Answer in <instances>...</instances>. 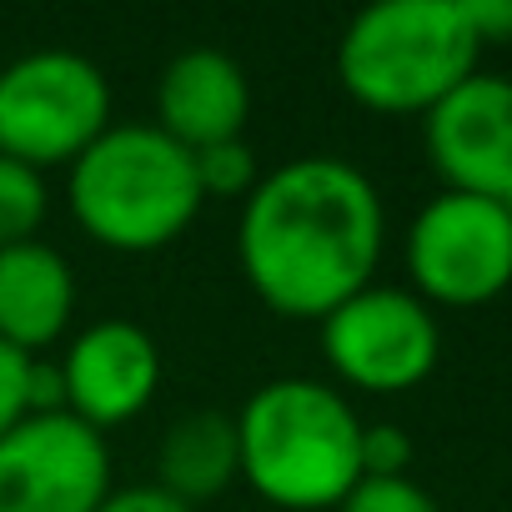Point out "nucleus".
<instances>
[{
	"label": "nucleus",
	"instance_id": "f03ea898",
	"mask_svg": "<svg viewBox=\"0 0 512 512\" xmlns=\"http://www.w3.org/2000/svg\"><path fill=\"white\" fill-rule=\"evenodd\" d=\"M241 477L287 512L337 507L362 482V417L317 377H272L236 412Z\"/></svg>",
	"mask_w": 512,
	"mask_h": 512
},
{
	"label": "nucleus",
	"instance_id": "0eeeda50",
	"mask_svg": "<svg viewBox=\"0 0 512 512\" xmlns=\"http://www.w3.org/2000/svg\"><path fill=\"white\" fill-rule=\"evenodd\" d=\"M322 352L347 387L407 392L432 377L442 357V332L417 292L372 282L322 317Z\"/></svg>",
	"mask_w": 512,
	"mask_h": 512
},
{
	"label": "nucleus",
	"instance_id": "1a4fd4ad",
	"mask_svg": "<svg viewBox=\"0 0 512 512\" xmlns=\"http://www.w3.org/2000/svg\"><path fill=\"white\" fill-rule=\"evenodd\" d=\"M422 141L447 191L502 201L512 191V81L472 71L422 116Z\"/></svg>",
	"mask_w": 512,
	"mask_h": 512
},
{
	"label": "nucleus",
	"instance_id": "2eb2a0df",
	"mask_svg": "<svg viewBox=\"0 0 512 512\" xmlns=\"http://www.w3.org/2000/svg\"><path fill=\"white\" fill-rule=\"evenodd\" d=\"M196 161V181H201V196H251L256 181H262V171H256V151L236 136V141H216V146H201L191 151Z\"/></svg>",
	"mask_w": 512,
	"mask_h": 512
},
{
	"label": "nucleus",
	"instance_id": "39448f33",
	"mask_svg": "<svg viewBox=\"0 0 512 512\" xmlns=\"http://www.w3.org/2000/svg\"><path fill=\"white\" fill-rule=\"evenodd\" d=\"M111 126L106 71L66 46H41L0 66V151L46 171L76 161Z\"/></svg>",
	"mask_w": 512,
	"mask_h": 512
},
{
	"label": "nucleus",
	"instance_id": "dca6fc26",
	"mask_svg": "<svg viewBox=\"0 0 512 512\" xmlns=\"http://www.w3.org/2000/svg\"><path fill=\"white\" fill-rule=\"evenodd\" d=\"M337 512H442L432 502V492L412 477H362L342 502Z\"/></svg>",
	"mask_w": 512,
	"mask_h": 512
},
{
	"label": "nucleus",
	"instance_id": "423d86ee",
	"mask_svg": "<svg viewBox=\"0 0 512 512\" xmlns=\"http://www.w3.org/2000/svg\"><path fill=\"white\" fill-rule=\"evenodd\" d=\"M407 277L422 302L482 307L512 287V216L492 196L437 191L407 226Z\"/></svg>",
	"mask_w": 512,
	"mask_h": 512
},
{
	"label": "nucleus",
	"instance_id": "f257e3e1",
	"mask_svg": "<svg viewBox=\"0 0 512 512\" xmlns=\"http://www.w3.org/2000/svg\"><path fill=\"white\" fill-rule=\"evenodd\" d=\"M387 211L347 156H292L241 201L236 256L251 292L282 317L322 322L372 287Z\"/></svg>",
	"mask_w": 512,
	"mask_h": 512
},
{
	"label": "nucleus",
	"instance_id": "9d476101",
	"mask_svg": "<svg viewBox=\"0 0 512 512\" xmlns=\"http://www.w3.org/2000/svg\"><path fill=\"white\" fill-rule=\"evenodd\" d=\"M66 412L91 422L96 432L141 417L161 387V347L141 322L101 317L81 327L61 357Z\"/></svg>",
	"mask_w": 512,
	"mask_h": 512
},
{
	"label": "nucleus",
	"instance_id": "aec40b11",
	"mask_svg": "<svg viewBox=\"0 0 512 512\" xmlns=\"http://www.w3.org/2000/svg\"><path fill=\"white\" fill-rule=\"evenodd\" d=\"M477 41H512V0H462Z\"/></svg>",
	"mask_w": 512,
	"mask_h": 512
},
{
	"label": "nucleus",
	"instance_id": "6e6552de",
	"mask_svg": "<svg viewBox=\"0 0 512 512\" xmlns=\"http://www.w3.org/2000/svg\"><path fill=\"white\" fill-rule=\"evenodd\" d=\"M111 487L106 432L76 412H31L0 437V512H96Z\"/></svg>",
	"mask_w": 512,
	"mask_h": 512
},
{
	"label": "nucleus",
	"instance_id": "4468645a",
	"mask_svg": "<svg viewBox=\"0 0 512 512\" xmlns=\"http://www.w3.org/2000/svg\"><path fill=\"white\" fill-rule=\"evenodd\" d=\"M51 211V191H46V176L16 156L0 151V246H16V241H31L41 231Z\"/></svg>",
	"mask_w": 512,
	"mask_h": 512
},
{
	"label": "nucleus",
	"instance_id": "9b49d317",
	"mask_svg": "<svg viewBox=\"0 0 512 512\" xmlns=\"http://www.w3.org/2000/svg\"><path fill=\"white\" fill-rule=\"evenodd\" d=\"M251 116V81L236 56L216 46H186L156 81V126L186 151L236 141Z\"/></svg>",
	"mask_w": 512,
	"mask_h": 512
},
{
	"label": "nucleus",
	"instance_id": "412c9836",
	"mask_svg": "<svg viewBox=\"0 0 512 512\" xmlns=\"http://www.w3.org/2000/svg\"><path fill=\"white\" fill-rule=\"evenodd\" d=\"M502 206H507V216H512V191H507V196H502Z\"/></svg>",
	"mask_w": 512,
	"mask_h": 512
},
{
	"label": "nucleus",
	"instance_id": "a211bd4d",
	"mask_svg": "<svg viewBox=\"0 0 512 512\" xmlns=\"http://www.w3.org/2000/svg\"><path fill=\"white\" fill-rule=\"evenodd\" d=\"M31 362H36L31 352L0 342V437H6L21 417H31V397H26V387H31Z\"/></svg>",
	"mask_w": 512,
	"mask_h": 512
},
{
	"label": "nucleus",
	"instance_id": "6ab92c4d",
	"mask_svg": "<svg viewBox=\"0 0 512 512\" xmlns=\"http://www.w3.org/2000/svg\"><path fill=\"white\" fill-rule=\"evenodd\" d=\"M96 512H196V507L181 502V497H171L156 482H126V487H111Z\"/></svg>",
	"mask_w": 512,
	"mask_h": 512
},
{
	"label": "nucleus",
	"instance_id": "ddd939ff",
	"mask_svg": "<svg viewBox=\"0 0 512 512\" xmlns=\"http://www.w3.org/2000/svg\"><path fill=\"white\" fill-rule=\"evenodd\" d=\"M241 477V452H236V417L216 407L181 412L161 447H156V487H166L181 502H206L226 492Z\"/></svg>",
	"mask_w": 512,
	"mask_h": 512
},
{
	"label": "nucleus",
	"instance_id": "f3484780",
	"mask_svg": "<svg viewBox=\"0 0 512 512\" xmlns=\"http://www.w3.org/2000/svg\"><path fill=\"white\" fill-rule=\"evenodd\" d=\"M412 442L397 422H362V477H407Z\"/></svg>",
	"mask_w": 512,
	"mask_h": 512
},
{
	"label": "nucleus",
	"instance_id": "20e7f679",
	"mask_svg": "<svg viewBox=\"0 0 512 512\" xmlns=\"http://www.w3.org/2000/svg\"><path fill=\"white\" fill-rule=\"evenodd\" d=\"M477 56L482 41L462 0H377L337 41V81L372 111L427 116L477 71Z\"/></svg>",
	"mask_w": 512,
	"mask_h": 512
},
{
	"label": "nucleus",
	"instance_id": "7ed1b4c3",
	"mask_svg": "<svg viewBox=\"0 0 512 512\" xmlns=\"http://www.w3.org/2000/svg\"><path fill=\"white\" fill-rule=\"evenodd\" d=\"M71 216L111 251H156L206 206L196 161L156 121H111L71 161Z\"/></svg>",
	"mask_w": 512,
	"mask_h": 512
},
{
	"label": "nucleus",
	"instance_id": "f8f14e48",
	"mask_svg": "<svg viewBox=\"0 0 512 512\" xmlns=\"http://www.w3.org/2000/svg\"><path fill=\"white\" fill-rule=\"evenodd\" d=\"M76 317V272L51 241L0 246V342L21 352L51 347Z\"/></svg>",
	"mask_w": 512,
	"mask_h": 512
}]
</instances>
